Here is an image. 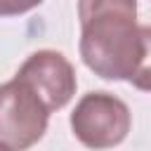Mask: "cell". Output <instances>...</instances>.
<instances>
[{"mask_svg": "<svg viewBox=\"0 0 151 151\" xmlns=\"http://www.w3.org/2000/svg\"><path fill=\"white\" fill-rule=\"evenodd\" d=\"M78 19L83 64L149 90V26L137 21V0H78Z\"/></svg>", "mask_w": 151, "mask_h": 151, "instance_id": "6da1fadb", "label": "cell"}, {"mask_svg": "<svg viewBox=\"0 0 151 151\" xmlns=\"http://www.w3.org/2000/svg\"><path fill=\"white\" fill-rule=\"evenodd\" d=\"M130 125L132 116L127 104L111 92L83 94L71 113V130L76 139L92 151L118 146L127 137Z\"/></svg>", "mask_w": 151, "mask_h": 151, "instance_id": "7a4b0ae2", "label": "cell"}, {"mask_svg": "<svg viewBox=\"0 0 151 151\" xmlns=\"http://www.w3.org/2000/svg\"><path fill=\"white\" fill-rule=\"evenodd\" d=\"M50 111L42 99L19 78L0 85V144L12 151H26L38 144L47 130Z\"/></svg>", "mask_w": 151, "mask_h": 151, "instance_id": "3957f363", "label": "cell"}, {"mask_svg": "<svg viewBox=\"0 0 151 151\" xmlns=\"http://www.w3.org/2000/svg\"><path fill=\"white\" fill-rule=\"evenodd\" d=\"M19 80H24L47 106V111L64 109L76 94V71L71 61L54 50H38L33 52L17 71Z\"/></svg>", "mask_w": 151, "mask_h": 151, "instance_id": "277c9868", "label": "cell"}, {"mask_svg": "<svg viewBox=\"0 0 151 151\" xmlns=\"http://www.w3.org/2000/svg\"><path fill=\"white\" fill-rule=\"evenodd\" d=\"M42 0H0V17H17L24 12H31Z\"/></svg>", "mask_w": 151, "mask_h": 151, "instance_id": "5b68a950", "label": "cell"}, {"mask_svg": "<svg viewBox=\"0 0 151 151\" xmlns=\"http://www.w3.org/2000/svg\"><path fill=\"white\" fill-rule=\"evenodd\" d=\"M0 151H12V149H7V146H2V144H0Z\"/></svg>", "mask_w": 151, "mask_h": 151, "instance_id": "8992f818", "label": "cell"}]
</instances>
